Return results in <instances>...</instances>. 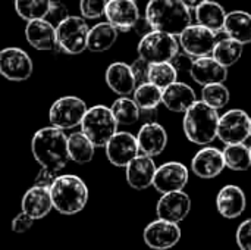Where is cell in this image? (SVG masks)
<instances>
[{"label": "cell", "mask_w": 251, "mask_h": 250, "mask_svg": "<svg viewBox=\"0 0 251 250\" xmlns=\"http://www.w3.org/2000/svg\"><path fill=\"white\" fill-rule=\"evenodd\" d=\"M31 152L43 169L57 175L71 161L68 153V136L57 127H43L32 136Z\"/></svg>", "instance_id": "6da1fadb"}, {"label": "cell", "mask_w": 251, "mask_h": 250, "mask_svg": "<svg viewBox=\"0 0 251 250\" xmlns=\"http://www.w3.org/2000/svg\"><path fill=\"white\" fill-rule=\"evenodd\" d=\"M144 16L153 29L176 37L193 24L191 9L181 0H150L146 6Z\"/></svg>", "instance_id": "7a4b0ae2"}, {"label": "cell", "mask_w": 251, "mask_h": 250, "mask_svg": "<svg viewBox=\"0 0 251 250\" xmlns=\"http://www.w3.org/2000/svg\"><path fill=\"white\" fill-rule=\"evenodd\" d=\"M218 111L206 105L203 100H196L184 112L182 130L191 143L197 146H207L218 139Z\"/></svg>", "instance_id": "3957f363"}, {"label": "cell", "mask_w": 251, "mask_h": 250, "mask_svg": "<svg viewBox=\"0 0 251 250\" xmlns=\"http://www.w3.org/2000/svg\"><path fill=\"white\" fill-rule=\"evenodd\" d=\"M53 209L62 215L81 212L88 202V187L82 178L74 174L57 175L50 186Z\"/></svg>", "instance_id": "277c9868"}, {"label": "cell", "mask_w": 251, "mask_h": 250, "mask_svg": "<svg viewBox=\"0 0 251 250\" xmlns=\"http://www.w3.org/2000/svg\"><path fill=\"white\" fill-rule=\"evenodd\" d=\"M81 131L96 147H104L116 134L118 121L115 119L110 108L104 105H96L87 109L81 121Z\"/></svg>", "instance_id": "5b68a950"}, {"label": "cell", "mask_w": 251, "mask_h": 250, "mask_svg": "<svg viewBox=\"0 0 251 250\" xmlns=\"http://www.w3.org/2000/svg\"><path fill=\"white\" fill-rule=\"evenodd\" d=\"M179 41L176 35L151 29L141 37L137 52L138 57L144 59L149 63L157 62H171L179 53Z\"/></svg>", "instance_id": "8992f818"}, {"label": "cell", "mask_w": 251, "mask_h": 250, "mask_svg": "<svg viewBox=\"0 0 251 250\" xmlns=\"http://www.w3.org/2000/svg\"><path fill=\"white\" fill-rule=\"evenodd\" d=\"M90 27L82 16L68 15L56 27L57 49L68 55H79L87 50Z\"/></svg>", "instance_id": "52a82bcc"}, {"label": "cell", "mask_w": 251, "mask_h": 250, "mask_svg": "<svg viewBox=\"0 0 251 250\" xmlns=\"http://www.w3.org/2000/svg\"><path fill=\"white\" fill-rule=\"evenodd\" d=\"M218 40H219L218 32L200 24H190L178 35L181 50L194 59L201 56H210Z\"/></svg>", "instance_id": "ba28073f"}, {"label": "cell", "mask_w": 251, "mask_h": 250, "mask_svg": "<svg viewBox=\"0 0 251 250\" xmlns=\"http://www.w3.org/2000/svg\"><path fill=\"white\" fill-rule=\"evenodd\" d=\"M87 105L76 96H63L57 99L49 111V119L53 127L60 130H71L81 125L87 112Z\"/></svg>", "instance_id": "9c48e42d"}, {"label": "cell", "mask_w": 251, "mask_h": 250, "mask_svg": "<svg viewBox=\"0 0 251 250\" xmlns=\"http://www.w3.org/2000/svg\"><path fill=\"white\" fill-rule=\"evenodd\" d=\"M251 116L243 109H229L219 116L218 139L224 144L246 143L250 137Z\"/></svg>", "instance_id": "30bf717a"}, {"label": "cell", "mask_w": 251, "mask_h": 250, "mask_svg": "<svg viewBox=\"0 0 251 250\" xmlns=\"http://www.w3.org/2000/svg\"><path fill=\"white\" fill-rule=\"evenodd\" d=\"M34 63L21 47H4L0 50V75L9 81H25L32 75Z\"/></svg>", "instance_id": "8fae6325"}, {"label": "cell", "mask_w": 251, "mask_h": 250, "mask_svg": "<svg viewBox=\"0 0 251 250\" xmlns=\"http://www.w3.org/2000/svg\"><path fill=\"white\" fill-rule=\"evenodd\" d=\"M182 237L179 224L157 218L143 231L144 243L153 250H168L175 248Z\"/></svg>", "instance_id": "7c38bea8"}, {"label": "cell", "mask_w": 251, "mask_h": 250, "mask_svg": "<svg viewBox=\"0 0 251 250\" xmlns=\"http://www.w3.org/2000/svg\"><path fill=\"white\" fill-rule=\"evenodd\" d=\"M190 180L188 168L176 161L165 162L156 168V174L153 178V187L160 194L184 190Z\"/></svg>", "instance_id": "4fadbf2b"}, {"label": "cell", "mask_w": 251, "mask_h": 250, "mask_svg": "<svg viewBox=\"0 0 251 250\" xmlns=\"http://www.w3.org/2000/svg\"><path fill=\"white\" fill-rule=\"evenodd\" d=\"M104 149L109 162L118 168H125L140 153L137 137L126 131H116Z\"/></svg>", "instance_id": "5bb4252c"}, {"label": "cell", "mask_w": 251, "mask_h": 250, "mask_svg": "<svg viewBox=\"0 0 251 250\" xmlns=\"http://www.w3.org/2000/svg\"><path fill=\"white\" fill-rule=\"evenodd\" d=\"M191 211V199L184 190L171 192L162 194L156 205L157 218L171 221V222H182Z\"/></svg>", "instance_id": "9a60e30c"}, {"label": "cell", "mask_w": 251, "mask_h": 250, "mask_svg": "<svg viewBox=\"0 0 251 250\" xmlns=\"http://www.w3.org/2000/svg\"><path fill=\"white\" fill-rule=\"evenodd\" d=\"M225 168L226 167L222 150L212 146H204L203 149H200L191 161V171L194 172V175L203 180L216 178L224 172Z\"/></svg>", "instance_id": "2e32d148"}, {"label": "cell", "mask_w": 251, "mask_h": 250, "mask_svg": "<svg viewBox=\"0 0 251 250\" xmlns=\"http://www.w3.org/2000/svg\"><path fill=\"white\" fill-rule=\"evenodd\" d=\"M156 164L151 156L138 153L126 167L125 177L126 183L134 190H146L153 186V178L156 174Z\"/></svg>", "instance_id": "e0dca14e"}, {"label": "cell", "mask_w": 251, "mask_h": 250, "mask_svg": "<svg viewBox=\"0 0 251 250\" xmlns=\"http://www.w3.org/2000/svg\"><path fill=\"white\" fill-rule=\"evenodd\" d=\"M104 16L118 31H129L140 18V9L135 0H107Z\"/></svg>", "instance_id": "ac0fdd59"}, {"label": "cell", "mask_w": 251, "mask_h": 250, "mask_svg": "<svg viewBox=\"0 0 251 250\" xmlns=\"http://www.w3.org/2000/svg\"><path fill=\"white\" fill-rule=\"evenodd\" d=\"M188 72L190 77L201 87L207 84L225 83L228 78V68L221 65L212 55L196 57Z\"/></svg>", "instance_id": "d6986e66"}, {"label": "cell", "mask_w": 251, "mask_h": 250, "mask_svg": "<svg viewBox=\"0 0 251 250\" xmlns=\"http://www.w3.org/2000/svg\"><path fill=\"white\" fill-rule=\"evenodd\" d=\"M140 153L147 156H159L168 146V133L157 121L144 122L137 134Z\"/></svg>", "instance_id": "ffe728a7"}, {"label": "cell", "mask_w": 251, "mask_h": 250, "mask_svg": "<svg viewBox=\"0 0 251 250\" xmlns=\"http://www.w3.org/2000/svg\"><path fill=\"white\" fill-rule=\"evenodd\" d=\"M216 208L218 212L226 220H235L241 217L247 208V197L244 190L234 184L222 187L216 196Z\"/></svg>", "instance_id": "44dd1931"}, {"label": "cell", "mask_w": 251, "mask_h": 250, "mask_svg": "<svg viewBox=\"0 0 251 250\" xmlns=\"http://www.w3.org/2000/svg\"><path fill=\"white\" fill-rule=\"evenodd\" d=\"M22 212L28 214L32 220H43L53 209V202L50 196V189L34 184L28 189L21 202Z\"/></svg>", "instance_id": "7402d4cb"}, {"label": "cell", "mask_w": 251, "mask_h": 250, "mask_svg": "<svg viewBox=\"0 0 251 250\" xmlns=\"http://www.w3.org/2000/svg\"><path fill=\"white\" fill-rule=\"evenodd\" d=\"M25 38H26L29 46H32L34 49L41 50V52L57 49L56 27L44 18L26 22Z\"/></svg>", "instance_id": "603a6c76"}, {"label": "cell", "mask_w": 251, "mask_h": 250, "mask_svg": "<svg viewBox=\"0 0 251 250\" xmlns=\"http://www.w3.org/2000/svg\"><path fill=\"white\" fill-rule=\"evenodd\" d=\"M104 80L107 87L118 96H129L137 87L131 65L125 62H113L107 66Z\"/></svg>", "instance_id": "cb8c5ba5"}, {"label": "cell", "mask_w": 251, "mask_h": 250, "mask_svg": "<svg viewBox=\"0 0 251 250\" xmlns=\"http://www.w3.org/2000/svg\"><path fill=\"white\" fill-rule=\"evenodd\" d=\"M197 99L194 88L185 83L175 81L162 90V103L172 112L184 113Z\"/></svg>", "instance_id": "d4e9b609"}, {"label": "cell", "mask_w": 251, "mask_h": 250, "mask_svg": "<svg viewBox=\"0 0 251 250\" xmlns=\"http://www.w3.org/2000/svg\"><path fill=\"white\" fill-rule=\"evenodd\" d=\"M224 32L226 37L240 41L241 44L251 43V13L247 10H231L226 13Z\"/></svg>", "instance_id": "484cf974"}, {"label": "cell", "mask_w": 251, "mask_h": 250, "mask_svg": "<svg viewBox=\"0 0 251 250\" xmlns=\"http://www.w3.org/2000/svg\"><path fill=\"white\" fill-rule=\"evenodd\" d=\"M196 21L197 24L215 31V32H222L224 31V24L226 18V10L225 7L215 1V0H206L196 9Z\"/></svg>", "instance_id": "4316f807"}, {"label": "cell", "mask_w": 251, "mask_h": 250, "mask_svg": "<svg viewBox=\"0 0 251 250\" xmlns=\"http://www.w3.org/2000/svg\"><path fill=\"white\" fill-rule=\"evenodd\" d=\"M118 40V29L107 21L99 22L88 31L87 50L94 53H101L109 50Z\"/></svg>", "instance_id": "83f0119b"}, {"label": "cell", "mask_w": 251, "mask_h": 250, "mask_svg": "<svg viewBox=\"0 0 251 250\" xmlns=\"http://www.w3.org/2000/svg\"><path fill=\"white\" fill-rule=\"evenodd\" d=\"M96 152V146L88 140V137L82 131H75L68 136V153L69 159L75 164L84 165L93 161Z\"/></svg>", "instance_id": "f1b7e54d"}, {"label": "cell", "mask_w": 251, "mask_h": 250, "mask_svg": "<svg viewBox=\"0 0 251 250\" xmlns=\"http://www.w3.org/2000/svg\"><path fill=\"white\" fill-rule=\"evenodd\" d=\"M243 52H244V44H241L240 41H237L234 38L224 37V38L218 40V43L212 52V56L221 65H224L225 68L229 69V66L235 65L241 59Z\"/></svg>", "instance_id": "f546056e"}, {"label": "cell", "mask_w": 251, "mask_h": 250, "mask_svg": "<svg viewBox=\"0 0 251 250\" xmlns=\"http://www.w3.org/2000/svg\"><path fill=\"white\" fill-rule=\"evenodd\" d=\"M225 167L231 171L243 172L251 168L250 147L246 143H235V144H225L222 150Z\"/></svg>", "instance_id": "4dcf8cb0"}, {"label": "cell", "mask_w": 251, "mask_h": 250, "mask_svg": "<svg viewBox=\"0 0 251 250\" xmlns=\"http://www.w3.org/2000/svg\"><path fill=\"white\" fill-rule=\"evenodd\" d=\"M110 111L118 121V125H132L140 119V108L128 96H122L113 102Z\"/></svg>", "instance_id": "1f68e13d"}, {"label": "cell", "mask_w": 251, "mask_h": 250, "mask_svg": "<svg viewBox=\"0 0 251 250\" xmlns=\"http://www.w3.org/2000/svg\"><path fill=\"white\" fill-rule=\"evenodd\" d=\"M178 71L172 62H157L150 63L149 68V83L154 84L159 88H166L168 85L178 81Z\"/></svg>", "instance_id": "d6a6232c"}, {"label": "cell", "mask_w": 251, "mask_h": 250, "mask_svg": "<svg viewBox=\"0 0 251 250\" xmlns=\"http://www.w3.org/2000/svg\"><path fill=\"white\" fill-rule=\"evenodd\" d=\"M132 96L140 109H156L162 103V88L149 81L138 84Z\"/></svg>", "instance_id": "836d02e7"}, {"label": "cell", "mask_w": 251, "mask_h": 250, "mask_svg": "<svg viewBox=\"0 0 251 250\" xmlns=\"http://www.w3.org/2000/svg\"><path fill=\"white\" fill-rule=\"evenodd\" d=\"M51 0H15V10L24 21H34L46 18Z\"/></svg>", "instance_id": "e575fe53"}, {"label": "cell", "mask_w": 251, "mask_h": 250, "mask_svg": "<svg viewBox=\"0 0 251 250\" xmlns=\"http://www.w3.org/2000/svg\"><path fill=\"white\" fill-rule=\"evenodd\" d=\"M201 100L210 108L221 111L226 108V105L229 103L231 93H229V88L224 83L207 84V85H203L201 88Z\"/></svg>", "instance_id": "d590c367"}, {"label": "cell", "mask_w": 251, "mask_h": 250, "mask_svg": "<svg viewBox=\"0 0 251 250\" xmlns=\"http://www.w3.org/2000/svg\"><path fill=\"white\" fill-rule=\"evenodd\" d=\"M107 0H79V12L84 19H99L104 15Z\"/></svg>", "instance_id": "8d00e7d4"}, {"label": "cell", "mask_w": 251, "mask_h": 250, "mask_svg": "<svg viewBox=\"0 0 251 250\" xmlns=\"http://www.w3.org/2000/svg\"><path fill=\"white\" fill-rule=\"evenodd\" d=\"M235 240L240 250H251V218L238 225Z\"/></svg>", "instance_id": "74e56055"}, {"label": "cell", "mask_w": 251, "mask_h": 250, "mask_svg": "<svg viewBox=\"0 0 251 250\" xmlns=\"http://www.w3.org/2000/svg\"><path fill=\"white\" fill-rule=\"evenodd\" d=\"M66 16H68V10H66L65 4L62 1H59V0H51L50 9H49V12H47L44 19H47L50 24L57 27Z\"/></svg>", "instance_id": "f35d334b"}, {"label": "cell", "mask_w": 251, "mask_h": 250, "mask_svg": "<svg viewBox=\"0 0 251 250\" xmlns=\"http://www.w3.org/2000/svg\"><path fill=\"white\" fill-rule=\"evenodd\" d=\"M149 68H150V63L146 62L144 59L138 57L137 60H134L131 63V69H132V74L135 77V81H137V85L141 84V83H146L149 81Z\"/></svg>", "instance_id": "ab89813d"}, {"label": "cell", "mask_w": 251, "mask_h": 250, "mask_svg": "<svg viewBox=\"0 0 251 250\" xmlns=\"http://www.w3.org/2000/svg\"><path fill=\"white\" fill-rule=\"evenodd\" d=\"M34 221L35 220H32L28 214L21 212V214H18L12 220V231L16 233V234H24V233H26L32 227Z\"/></svg>", "instance_id": "60d3db41"}, {"label": "cell", "mask_w": 251, "mask_h": 250, "mask_svg": "<svg viewBox=\"0 0 251 250\" xmlns=\"http://www.w3.org/2000/svg\"><path fill=\"white\" fill-rule=\"evenodd\" d=\"M193 60H194V57H191L190 55H187V53H184V52L179 50V53L171 62L174 63V66L176 68V71L181 72V71H190Z\"/></svg>", "instance_id": "b9f144b4"}, {"label": "cell", "mask_w": 251, "mask_h": 250, "mask_svg": "<svg viewBox=\"0 0 251 250\" xmlns=\"http://www.w3.org/2000/svg\"><path fill=\"white\" fill-rule=\"evenodd\" d=\"M56 177H57V175H54V174H51V172H49V171H46V169L41 168V171H40L38 175L35 177L34 184L43 186V187H49V189H50V186H51V183L54 181Z\"/></svg>", "instance_id": "7bdbcfd3"}, {"label": "cell", "mask_w": 251, "mask_h": 250, "mask_svg": "<svg viewBox=\"0 0 251 250\" xmlns=\"http://www.w3.org/2000/svg\"><path fill=\"white\" fill-rule=\"evenodd\" d=\"M132 29H134L137 34H140V35L143 37V35H146L147 32H150L153 28H151V25L149 24V21L146 19V16H144V18H141V16H140V18H138V21L135 22V25H134V28H132Z\"/></svg>", "instance_id": "ee69618b"}, {"label": "cell", "mask_w": 251, "mask_h": 250, "mask_svg": "<svg viewBox=\"0 0 251 250\" xmlns=\"http://www.w3.org/2000/svg\"><path fill=\"white\" fill-rule=\"evenodd\" d=\"M157 118V108L156 109H140V119L146 122H153Z\"/></svg>", "instance_id": "f6af8a7d"}, {"label": "cell", "mask_w": 251, "mask_h": 250, "mask_svg": "<svg viewBox=\"0 0 251 250\" xmlns=\"http://www.w3.org/2000/svg\"><path fill=\"white\" fill-rule=\"evenodd\" d=\"M181 1H182L187 7H190L191 10H194L197 6H200V4H201L203 1H206V0H181Z\"/></svg>", "instance_id": "bcb514c9"}, {"label": "cell", "mask_w": 251, "mask_h": 250, "mask_svg": "<svg viewBox=\"0 0 251 250\" xmlns=\"http://www.w3.org/2000/svg\"><path fill=\"white\" fill-rule=\"evenodd\" d=\"M250 137H251V119H250Z\"/></svg>", "instance_id": "7dc6e473"}, {"label": "cell", "mask_w": 251, "mask_h": 250, "mask_svg": "<svg viewBox=\"0 0 251 250\" xmlns=\"http://www.w3.org/2000/svg\"><path fill=\"white\" fill-rule=\"evenodd\" d=\"M250 158H251V146H250Z\"/></svg>", "instance_id": "c3c4849f"}]
</instances>
